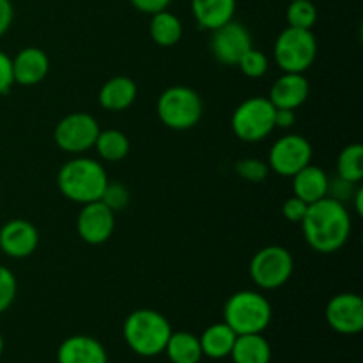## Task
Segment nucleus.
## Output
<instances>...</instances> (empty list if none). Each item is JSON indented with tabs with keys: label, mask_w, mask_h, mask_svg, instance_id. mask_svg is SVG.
Masks as SVG:
<instances>
[{
	"label": "nucleus",
	"mask_w": 363,
	"mask_h": 363,
	"mask_svg": "<svg viewBox=\"0 0 363 363\" xmlns=\"http://www.w3.org/2000/svg\"><path fill=\"white\" fill-rule=\"evenodd\" d=\"M204 103L197 91L186 85H172L158 96L156 113L162 124L174 131H186L202 119Z\"/></svg>",
	"instance_id": "5"
},
{
	"label": "nucleus",
	"mask_w": 363,
	"mask_h": 363,
	"mask_svg": "<svg viewBox=\"0 0 363 363\" xmlns=\"http://www.w3.org/2000/svg\"><path fill=\"white\" fill-rule=\"evenodd\" d=\"M130 138L119 130H99L94 149L99 158L108 163L123 162L130 155Z\"/></svg>",
	"instance_id": "25"
},
{
	"label": "nucleus",
	"mask_w": 363,
	"mask_h": 363,
	"mask_svg": "<svg viewBox=\"0 0 363 363\" xmlns=\"http://www.w3.org/2000/svg\"><path fill=\"white\" fill-rule=\"evenodd\" d=\"M18 294V280L7 266L0 264V314L9 311Z\"/></svg>",
	"instance_id": "31"
},
{
	"label": "nucleus",
	"mask_w": 363,
	"mask_h": 363,
	"mask_svg": "<svg viewBox=\"0 0 363 363\" xmlns=\"http://www.w3.org/2000/svg\"><path fill=\"white\" fill-rule=\"evenodd\" d=\"M252 34L243 23L230 20L229 23L211 30L209 50L223 66H238L241 57L252 48Z\"/></svg>",
	"instance_id": "11"
},
{
	"label": "nucleus",
	"mask_w": 363,
	"mask_h": 363,
	"mask_svg": "<svg viewBox=\"0 0 363 363\" xmlns=\"http://www.w3.org/2000/svg\"><path fill=\"white\" fill-rule=\"evenodd\" d=\"M230 358L234 363H269L272 362V346L262 337V333L238 335Z\"/></svg>",
	"instance_id": "22"
},
{
	"label": "nucleus",
	"mask_w": 363,
	"mask_h": 363,
	"mask_svg": "<svg viewBox=\"0 0 363 363\" xmlns=\"http://www.w3.org/2000/svg\"><path fill=\"white\" fill-rule=\"evenodd\" d=\"M351 202H353L357 215L362 216L363 215V188H358L357 194H354L353 199H351Z\"/></svg>",
	"instance_id": "38"
},
{
	"label": "nucleus",
	"mask_w": 363,
	"mask_h": 363,
	"mask_svg": "<svg viewBox=\"0 0 363 363\" xmlns=\"http://www.w3.org/2000/svg\"><path fill=\"white\" fill-rule=\"evenodd\" d=\"M289 2H291V0H289Z\"/></svg>",
	"instance_id": "40"
},
{
	"label": "nucleus",
	"mask_w": 363,
	"mask_h": 363,
	"mask_svg": "<svg viewBox=\"0 0 363 363\" xmlns=\"http://www.w3.org/2000/svg\"><path fill=\"white\" fill-rule=\"evenodd\" d=\"M250 279L264 291H275L286 286L294 273V257L286 247L268 245L254 254L248 266Z\"/></svg>",
	"instance_id": "8"
},
{
	"label": "nucleus",
	"mask_w": 363,
	"mask_h": 363,
	"mask_svg": "<svg viewBox=\"0 0 363 363\" xmlns=\"http://www.w3.org/2000/svg\"><path fill=\"white\" fill-rule=\"evenodd\" d=\"M108 184V174L105 167L94 158L77 155L57 172V188L67 201L74 204H89L101 199Z\"/></svg>",
	"instance_id": "2"
},
{
	"label": "nucleus",
	"mask_w": 363,
	"mask_h": 363,
	"mask_svg": "<svg viewBox=\"0 0 363 363\" xmlns=\"http://www.w3.org/2000/svg\"><path fill=\"white\" fill-rule=\"evenodd\" d=\"M39 230L32 222L14 218L0 227V250L11 259H27L38 250Z\"/></svg>",
	"instance_id": "14"
},
{
	"label": "nucleus",
	"mask_w": 363,
	"mask_h": 363,
	"mask_svg": "<svg viewBox=\"0 0 363 363\" xmlns=\"http://www.w3.org/2000/svg\"><path fill=\"white\" fill-rule=\"evenodd\" d=\"M99 123L87 112H73L64 116L53 130V140L60 151L67 155H84L94 147L99 135Z\"/></svg>",
	"instance_id": "9"
},
{
	"label": "nucleus",
	"mask_w": 363,
	"mask_h": 363,
	"mask_svg": "<svg viewBox=\"0 0 363 363\" xmlns=\"http://www.w3.org/2000/svg\"><path fill=\"white\" fill-rule=\"evenodd\" d=\"M337 176L351 183L360 184L363 179V147L362 144H350L339 152Z\"/></svg>",
	"instance_id": "26"
},
{
	"label": "nucleus",
	"mask_w": 363,
	"mask_h": 363,
	"mask_svg": "<svg viewBox=\"0 0 363 363\" xmlns=\"http://www.w3.org/2000/svg\"><path fill=\"white\" fill-rule=\"evenodd\" d=\"M167 357L172 363H199L202 360V350L199 337L190 332H172L167 342Z\"/></svg>",
	"instance_id": "24"
},
{
	"label": "nucleus",
	"mask_w": 363,
	"mask_h": 363,
	"mask_svg": "<svg viewBox=\"0 0 363 363\" xmlns=\"http://www.w3.org/2000/svg\"><path fill=\"white\" fill-rule=\"evenodd\" d=\"M293 195L301 199L307 204H314V202L321 201V199L328 197V174L312 163L294 174L293 177Z\"/></svg>",
	"instance_id": "19"
},
{
	"label": "nucleus",
	"mask_w": 363,
	"mask_h": 363,
	"mask_svg": "<svg viewBox=\"0 0 363 363\" xmlns=\"http://www.w3.org/2000/svg\"><path fill=\"white\" fill-rule=\"evenodd\" d=\"M57 363H108V353L91 335H71L57 350Z\"/></svg>",
	"instance_id": "17"
},
{
	"label": "nucleus",
	"mask_w": 363,
	"mask_h": 363,
	"mask_svg": "<svg viewBox=\"0 0 363 363\" xmlns=\"http://www.w3.org/2000/svg\"><path fill=\"white\" fill-rule=\"evenodd\" d=\"M238 176L248 183H262L268 177L269 167L268 163L259 158H241L234 165Z\"/></svg>",
	"instance_id": "29"
},
{
	"label": "nucleus",
	"mask_w": 363,
	"mask_h": 363,
	"mask_svg": "<svg viewBox=\"0 0 363 363\" xmlns=\"http://www.w3.org/2000/svg\"><path fill=\"white\" fill-rule=\"evenodd\" d=\"M137 94L138 89L133 78L117 74L101 85L98 92V103L103 110L108 112H124L133 105Z\"/></svg>",
	"instance_id": "18"
},
{
	"label": "nucleus",
	"mask_w": 363,
	"mask_h": 363,
	"mask_svg": "<svg viewBox=\"0 0 363 363\" xmlns=\"http://www.w3.org/2000/svg\"><path fill=\"white\" fill-rule=\"evenodd\" d=\"M99 201H101L105 206H108L113 213H117L128 208V204H130L131 201V194L130 190H128L126 184L112 183V181H108V184H106L105 191H103Z\"/></svg>",
	"instance_id": "30"
},
{
	"label": "nucleus",
	"mask_w": 363,
	"mask_h": 363,
	"mask_svg": "<svg viewBox=\"0 0 363 363\" xmlns=\"http://www.w3.org/2000/svg\"><path fill=\"white\" fill-rule=\"evenodd\" d=\"M14 20V7L11 0H0V38L11 28Z\"/></svg>",
	"instance_id": "36"
},
{
	"label": "nucleus",
	"mask_w": 363,
	"mask_h": 363,
	"mask_svg": "<svg viewBox=\"0 0 363 363\" xmlns=\"http://www.w3.org/2000/svg\"><path fill=\"white\" fill-rule=\"evenodd\" d=\"M300 225L307 245L318 254H335L351 236L350 211L332 197L308 204Z\"/></svg>",
	"instance_id": "1"
},
{
	"label": "nucleus",
	"mask_w": 363,
	"mask_h": 363,
	"mask_svg": "<svg viewBox=\"0 0 363 363\" xmlns=\"http://www.w3.org/2000/svg\"><path fill=\"white\" fill-rule=\"evenodd\" d=\"M238 67H240L241 73L248 78H261L268 73V67H269V60L261 50L254 48L252 46L247 53L240 59L238 62Z\"/></svg>",
	"instance_id": "28"
},
{
	"label": "nucleus",
	"mask_w": 363,
	"mask_h": 363,
	"mask_svg": "<svg viewBox=\"0 0 363 363\" xmlns=\"http://www.w3.org/2000/svg\"><path fill=\"white\" fill-rule=\"evenodd\" d=\"M13 64V80L21 87H34L41 84L50 73V59L45 50L38 46L21 48L11 59Z\"/></svg>",
	"instance_id": "15"
},
{
	"label": "nucleus",
	"mask_w": 363,
	"mask_h": 363,
	"mask_svg": "<svg viewBox=\"0 0 363 363\" xmlns=\"http://www.w3.org/2000/svg\"><path fill=\"white\" fill-rule=\"evenodd\" d=\"M2 353H4V337L2 333H0V357H2Z\"/></svg>",
	"instance_id": "39"
},
{
	"label": "nucleus",
	"mask_w": 363,
	"mask_h": 363,
	"mask_svg": "<svg viewBox=\"0 0 363 363\" xmlns=\"http://www.w3.org/2000/svg\"><path fill=\"white\" fill-rule=\"evenodd\" d=\"M273 318L272 303L257 291H238L230 294L223 307V323L233 328L236 335L262 333Z\"/></svg>",
	"instance_id": "4"
},
{
	"label": "nucleus",
	"mask_w": 363,
	"mask_h": 363,
	"mask_svg": "<svg viewBox=\"0 0 363 363\" xmlns=\"http://www.w3.org/2000/svg\"><path fill=\"white\" fill-rule=\"evenodd\" d=\"M314 149L312 144L298 133H289L280 137L272 145L268 152V167L269 172H275L282 177H293L300 172L303 167L312 163Z\"/></svg>",
	"instance_id": "10"
},
{
	"label": "nucleus",
	"mask_w": 363,
	"mask_h": 363,
	"mask_svg": "<svg viewBox=\"0 0 363 363\" xmlns=\"http://www.w3.org/2000/svg\"><path fill=\"white\" fill-rule=\"evenodd\" d=\"M14 85L13 80V64H11V57L6 52L0 50V96L11 91Z\"/></svg>",
	"instance_id": "34"
},
{
	"label": "nucleus",
	"mask_w": 363,
	"mask_h": 363,
	"mask_svg": "<svg viewBox=\"0 0 363 363\" xmlns=\"http://www.w3.org/2000/svg\"><path fill=\"white\" fill-rule=\"evenodd\" d=\"M191 14L202 30H215L234 20L236 0H191Z\"/></svg>",
	"instance_id": "20"
},
{
	"label": "nucleus",
	"mask_w": 363,
	"mask_h": 363,
	"mask_svg": "<svg viewBox=\"0 0 363 363\" xmlns=\"http://www.w3.org/2000/svg\"><path fill=\"white\" fill-rule=\"evenodd\" d=\"M358 188H360V184L351 183V181L342 179V177L337 176L328 181V197L346 204L347 201L351 202V199H353V195L357 194Z\"/></svg>",
	"instance_id": "32"
},
{
	"label": "nucleus",
	"mask_w": 363,
	"mask_h": 363,
	"mask_svg": "<svg viewBox=\"0 0 363 363\" xmlns=\"http://www.w3.org/2000/svg\"><path fill=\"white\" fill-rule=\"evenodd\" d=\"M230 128L241 142H262L275 130V106L264 96H252L236 106Z\"/></svg>",
	"instance_id": "7"
},
{
	"label": "nucleus",
	"mask_w": 363,
	"mask_h": 363,
	"mask_svg": "<svg viewBox=\"0 0 363 363\" xmlns=\"http://www.w3.org/2000/svg\"><path fill=\"white\" fill-rule=\"evenodd\" d=\"M307 208H308L307 202H303L301 199H298L296 195H293V197H289L282 204V215L287 222L301 223L305 213H307Z\"/></svg>",
	"instance_id": "33"
},
{
	"label": "nucleus",
	"mask_w": 363,
	"mask_h": 363,
	"mask_svg": "<svg viewBox=\"0 0 363 363\" xmlns=\"http://www.w3.org/2000/svg\"><path fill=\"white\" fill-rule=\"evenodd\" d=\"M311 94V84L303 73H282L273 82L268 99L275 108L296 110Z\"/></svg>",
	"instance_id": "16"
},
{
	"label": "nucleus",
	"mask_w": 363,
	"mask_h": 363,
	"mask_svg": "<svg viewBox=\"0 0 363 363\" xmlns=\"http://www.w3.org/2000/svg\"><path fill=\"white\" fill-rule=\"evenodd\" d=\"M170 333L169 319L152 308H137L123 323L124 342L135 354L144 358L162 354Z\"/></svg>",
	"instance_id": "3"
},
{
	"label": "nucleus",
	"mask_w": 363,
	"mask_h": 363,
	"mask_svg": "<svg viewBox=\"0 0 363 363\" xmlns=\"http://www.w3.org/2000/svg\"><path fill=\"white\" fill-rule=\"evenodd\" d=\"M326 321L340 335H357L363 330V300L357 293H339L326 305Z\"/></svg>",
	"instance_id": "13"
},
{
	"label": "nucleus",
	"mask_w": 363,
	"mask_h": 363,
	"mask_svg": "<svg viewBox=\"0 0 363 363\" xmlns=\"http://www.w3.org/2000/svg\"><path fill=\"white\" fill-rule=\"evenodd\" d=\"M296 123V113L289 108H275V128L280 130H289Z\"/></svg>",
	"instance_id": "37"
},
{
	"label": "nucleus",
	"mask_w": 363,
	"mask_h": 363,
	"mask_svg": "<svg viewBox=\"0 0 363 363\" xmlns=\"http://www.w3.org/2000/svg\"><path fill=\"white\" fill-rule=\"evenodd\" d=\"M170 2L172 0H130V4L135 9L144 14H149V16L155 13H160V11L169 9Z\"/></svg>",
	"instance_id": "35"
},
{
	"label": "nucleus",
	"mask_w": 363,
	"mask_h": 363,
	"mask_svg": "<svg viewBox=\"0 0 363 363\" xmlns=\"http://www.w3.org/2000/svg\"><path fill=\"white\" fill-rule=\"evenodd\" d=\"M287 27L312 30L318 23V7L311 0H291L286 11Z\"/></svg>",
	"instance_id": "27"
},
{
	"label": "nucleus",
	"mask_w": 363,
	"mask_h": 363,
	"mask_svg": "<svg viewBox=\"0 0 363 363\" xmlns=\"http://www.w3.org/2000/svg\"><path fill=\"white\" fill-rule=\"evenodd\" d=\"M318 57V39L305 28L286 27L275 39L273 59L284 73H305Z\"/></svg>",
	"instance_id": "6"
},
{
	"label": "nucleus",
	"mask_w": 363,
	"mask_h": 363,
	"mask_svg": "<svg viewBox=\"0 0 363 363\" xmlns=\"http://www.w3.org/2000/svg\"><path fill=\"white\" fill-rule=\"evenodd\" d=\"M149 34L158 46L170 48L183 38V21L170 11H160V13L151 14Z\"/></svg>",
	"instance_id": "23"
},
{
	"label": "nucleus",
	"mask_w": 363,
	"mask_h": 363,
	"mask_svg": "<svg viewBox=\"0 0 363 363\" xmlns=\"http://www.w3.org/2000/svg\"><path fill=\"white\" fill-rule=\"evenodd\" d=\"M236 337L233 328L225 323H215V325L208 326L199 337L202 354L211 360H222V358L230 357Z\"/></svg>",
	"instance_id": "21"
},
{
	"label": "nucleus",
	"mask_w": 363,
	"mask_h": 363,
	"mask_svg": "<svg viewBox=\"0 0 363 363\" xmlns=\"http://www.w3.org/2000/svg\"><path fill=\"white\" fill-rule=\"evenodd\" d=\"M116 230V213L101 201L82 206L77 216V233L82 241L98 247L106 243Z\"/></svg>",
	"instance_id": "12"
}]
</instances>
